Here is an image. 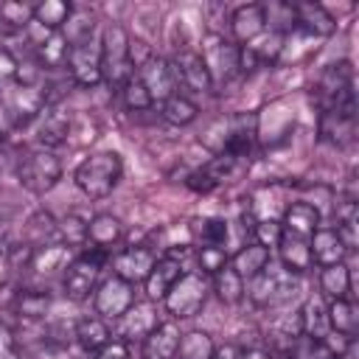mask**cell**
I'll return each instance as SVG.
<instances>
[{"label":"cell","mask_w":359,"mask_h":359,"mask_svg":"<svg viewBox=\"0 0 359 359\" xmlns=\"http://www.w3.org/2000/svg\"><path fill=\"white\" fill-rule=\"evenodd\" d=\"M314 98L320 112L331 109V112H342L356 118V90H353V67L348 59L328 65L317 84H314Z\"/></svg>","instance_id":"obj_1"},{"label":"cell","mask_w":359,"mask_h":359,"mask_svg":"<svg viewBox=\"0 0 359 359\" xmlns=\"http://www.w3.org/2000/svg\"><path fill=\"white\" fill-rule=\"evenodd\" d=\"M14 174L28 194H48L62 180V163L50 149H28L14 157Z\"/></svg>","instance_id":"obj_2"},{"label":"cell","mask_w":359,"mask_h":359,"mask_svg":"<svg viewBox=\"0 0 359 359\" xmlns=\"http://www.w3.org/2000/svg\"><path fill=\"white\" fill-rule=\"evenodd\" d=\"M123 174V165H121V157L115 151H98V154H90L87 160L79 163L73 180L79 185V191L90 199H104L112 194V188L118 185Z\"/></svg>","instance_id":"obj_3"},{"label":"cell","mask_w":359,"mask_h":359,"mask_svg":"<svg viewBox=\"0 0 359 359\" xmlns=\"http://www.w3.org/2000/svg\"><path fill=\"white\" fill-rule=\"evenodd\" d=\"M129 39L132 36L118 22H109L101 34V79L112 87H123V81L135 76L129 62Z\"/></svg>","instance_id":"obj_4"},{"label":"cell","mask_w":359,"mask_h":359,"mask_svg":"<svg viewBox=\"0 0 359 359\" xmlns=\"http://www.w3.org/2000/svg\"><path fill=\"white\" fill-rule=\"evenodd\" d=\"M104 258L107 252L101 250H84L81 255H76L67 269L62 272V289H65V297L81 303L90 297V292H95L98 286V275H101V266H104Z\"/></svg>","instance_id":"obj_5"},{"label":"cell","mask_w":359,"mask_h":359,"mask_svg":"<svg viewBox=\"0 0 359 359\" xmlns=\"http://www.w3.org/2000/svg\"><path fill=\"white\" fill-rule=\"evenodd\" d=\"M297 292L294 278L278 266V264H266V269H261L255 278H250V286H244V294H250V300L255 306H278L283 300H289Z\"/></svg>","instance_id":"obj_6"},{"label":"cell","mask_w":359,"mask_h":359,"mask_svg":"<svg viewBox=\"0 0 359 359\" xmlns=\"http://www.w3.org/2000/svg\"><path fill=\"white\" fill-rule=\"evenodd\" d=\"M208 300V280L202 272H182V278L168 289V294L163 297V306L171 317L185 320L199 314V309Z\"/></svg>","instance_id":"obj_7"},{"label":"cell","mask_w":359,"mask_h":359,"mask_svg":"<svg viewBox=\"0 0 359 359\" xmlns=\"http://www.w3.org/2000/svg\"><path fill=\"white\" fill-rule=\"evenodd\" d=\"M199 56H202V62L210 73L213 87L227 84L238 73V45H233L230 39H224L219 34H210L205 39V50Z\"/></svg>","instance_id":"obj_8"},{"label":"cell","mask_w":359,"mask_h":359,"mask_svg":"<svg viewBox=\"0 0 359 359\" xmlns=\"http://www.w3.org/2000/svg\"><path fill=\"white\" fill-rule=\"evenodd\" d=\"M135 303V286L121 280V278H107L104 283L95 286V297H93V306H95V314L101 320H118L129 311V306Z\"/></svg>","instance_id":"obj_9"},{"label":"cell","mask_w":359,"mask_h":359,"mask_svg":"<svg viewBox=\"0 0 359 359\" xmlns=\"http://www.w3.org/2000/svg\"><path fill=\"white\" fill-rule=\"evenodd\" d=\"M67 73H70L73 84L95 87L101 81V45L95 39H84L79 45H70Z\"/></svg>","instance_id":"obj_10"},{"label":"cell","mask_w":359,"mask_h":359,"mask_svg":"<svg viewBox=\"0 0 359 359\" xmlns=\"http://www.w3.org/2000/svg\"><path fill=\"white\" fill-rule=\"evenodd\" d=\"M154 261H157V252L149 250V247H126V250H121V252H115L109 258L112 275L126 280V283H132V286L146 280V275L151 272Z\"/></svg>","instance_id":"obj_11"},{"label":"cell","mask_w":359,"mask_h":359,"mask_svg":"<svg viewBox=\"0 0 359 359\" xmlns=\"http://www.w3.org/2000/svg\"><path fill=\"white\" fill-rule=\"evenodd\" d=\"M135 76L140 79V84L146 87V93L151 95V101H165L177 90V76H174V67H171L168 59L151 56L143 67H137Z\"/></svg>","instance_id":"obj_12"},{"label":"cell","mask_w":359,"mask_h":359,"mask_svg":"<svg viewBox=\"0 0 359 359\" xmlns=\"http://www.w3.org/2000/svg\"><path fill=\"white\" fill-rule=\"evenodd\" d=\"M70 261H73V247L65 244V241H53V244L36 247V250L31 252L28 272H31L36 280H48V278L65 272Z\"/></svg>","instance_id":"obj_13"},{"label":"cell","mask_w":359,"mask_h":359,"mask_svg":"<svg viewBox=\"0 0 359 359\" xmlns=\"http://www.w3.org/2000/svg\"><path fill=\"white\" fill-rule=\"evenodd\" d=\"M171 67H174V76H177V84L194 90V93H208L213 90V81H210V73L202 62L199 53L194 50H180L174 59H171Z\"/></svg>","instance_id":"obj_14"},{"label":"cell","mask_w":359,"mask_h":359,"mask_svg":"<svg viewBox=\"0 0 359 359\" xmlns=\"http://www.w3.org/2000/svg\"><path fill=\"white\" fill-rule=\"evenodd\" d=\"M118 320H121L118 339H123L126 345H129L132 339H140V342H143V339L160 325L157 309H154L151 303H132L129 311H126L123 317H118Z\"/></svg>","instance_id":"obj_15"},{"label":"cell","mask_w":359,"mask_h":359,"mask_svg":"<svg viewBox=\"0 0 359 359\" xmlns=\"http://www.w3.org/2000/svg\"><path fill=\"white\" fill-rule=\"evenodd\" d=\"M264 31H266V8L264 6L247 3V6L233 8V14H230V34H233V39L238 45L252 42Z\"/></svg>","instance_id":"obj_16"},{"label":"cell","mask_w":359,"mask_h":359,"mask_svg":"<svg viewBox=\"0 0 359 359\" xmlns=\"http://www.w3.org/2000/svg\"><path fill=\"white\" fill-rule=\"evenodd\" d=\"M182 272H185L182 261H177L174 255L165 252L163 258H157L154 266H151V272H149L146 280H143L149 300H163V297L168 294V289L182 278Z\"/></svg>","instance_id":"obj_17"},{"label":"cell","mask_w":359,"mask_h":359,"mask_svg":"<svg viewBox=\"0 0 359 359\" xmlns=\"http://www.w3.org/2000/svg\"><path fill=\"white\" fill-rule=\"evenodd\" d=\"M292 28H300L311 36L334 34L337 22L320 3H292Z\"/></svg>","instance_id":"obj_18"},{"label":"cell","mask_w":359,"mask_h":359,"mask_svg":"<svg viewBox=\"0 0 359 359\" xmlns=\"http://www.w3.org/2000/svg\"><path fill=\"white\" fill-rule=\"evenodd\" d=\"M34 121H36V146L39 149H50L53 151L70 135V118L56 112L53 107H45Z\"/></svg>","instance_id":"obj_19"},{"label":"cell","mask_w":359,"mask_h":359,"mask_svg":"<svg viewBox=\"0 0 359 359\" xmlns=\"http://www.w3.org/2000/svg\"><path fill=\"white\" fill-rule=\"evenodd\" d=\"M123 238V224L118 216L112 213H95L90 222H87V233H84V244L90 250H101L107 252L112 244H118Z\"/></svg>","instance_id":"obj_20"},{"label":"cell","mask_w":359,"mask_h":359,"mask_svg":"<svg viewBox=\"0 0 359 359\" xmlns=\"http://www.w3.org/2000/svg\"><path fill=\"white\" fill-rule=\"evenodd\" d=\"M309 250H311V261H317L320 266L342 264L348 255V247L342 244V238L334 227H317L314 236L309 238Z\"/></svg>","instance_id":"obj_21"},{"label":"cell","mask_w":359,"mask_h":359,"mask_svg":"<svg viewBox=\"0 0 359 359\" xmlns=\"http://www.w3.org/2000/svg\"><path fill=\"white\" fill-rule=\"evenodd\" d=\"M275 250H278L280 266H283L289 275H303V272L311 269V264H314V261H311V250H309V238L283 233Z\"/></svg>","instance_id":"obj_22"},{"label":"cell","mask_w":359,"mask_h":359,"mask_svg":"<svg viewBox=\"0 0 359 359\" xmlns=\"http://www.w3.org/2000/svg\"><path fill=\"white\" fill-rule=\"evenodd\" d=\"M283 233L300 236V238H311L314 230L320 227V210L309 202H292L283 208V219H280Z\"/></svg>","instance_id":"obj_23"},{"label":"cell","mask_w":359,"mask_h":359,"mask_svg":"<svg viewBox=\"0 0 359 359\" xmlns=\"http://www.w3.org/2000/svg\"><path fill=\"white\" fill-rule=\"evenodd\" d=\"M180 328L177 323H160L146 339H143V359H174L180 345Z\"/></svg>","instance_id":"obj_24"},{"label":"cell","mask_w":359,"mask_h":359,"mask_svg":"<svg viewBox=\"0 0 359 359\" xmlns=\"http://www.w3.org/2000/svg\"><path fill=\"white\" fill-rule=\"evenodd\" d=\"M269 261H272V252H269L266 247L255 244V241L241 244V247L230 255V266L238 272V278H241V280L255 278L261 269H266V264H269Z\"/></svg>","instance_id":"obj_25"},{"label":"cell","mask_w":359,"mask_h":359,"mask_svg":"<svg viewBox=\"0 0 359 359\" xmlns=\"http://www.w3.org/2000/svg\"><path fill=\"white\" fill-rule=\"evenodd\" d=\"M320 135L331 146H348L356 135V118L325 109V112H320Z\"/></svg>","instance_id":"obj_26"},{"label":"cell","mask_w":359,"mask_h":359,"mask_svg":"<svg viewBox=\"0 0 359 359\" xmlns=\"http://www.w3.org/2000/svg\"><path fill=\"white\" fill-rule=\"evenodd\" d=\"M34 56L39 62L42 70H59L67 67V56H70V42L62 31H50L45 42H39L34 48Z\"/></svg>","instance_id":"obj_27"},{"label":"cell","mask_w":359,"mask_h":359,"mask_svg":"<svg viewBox=\"0 0 359 359\" xmlns=\"http://www.w3.org/2000/svg\"><path fill=\"white\" fill-rule=\"evenodd\" d=\"M73 339L81 351L93 353V351H98L101 345H107L112 339V331H109L107 320H101V317H81V320H76Z\"/></svg>","instance_id":"obj_28"},{"label":"cell","mask_w":359,"mask_h":359,"mask_svg":"<svg viewBox=\"0 0 359 359\" xmlns=\"http://www.w3.org/2000/svg\"><path fill=\"white\" fill-rule=\"evenodd\" d=\"M300 331L306 339H323L331 331L328 328V311H325L320 297H309L300 306Z\"/></svg>","instance_id":"obj_29"},{"label":"cell","mask_w":359,"mask_h":359,"mask_svg":"<svg viewBox=\"0 0 359 359\" xmlns=\"http://www.w3.org/2000/svg\"><path fill=\"white\" fill-rule=\"evenodd\" d=\"M59 241V224L50 213L45 210H36L28 222H25V244L28 247H45V244H53Z\"/></svg>","instance_id":"obj_30"},{"label":"cell","mask_w":359,"mask_h":359,"mask_svg":"<svg viewBox=\"0 0 359 359\" xmlns=\"http://www.w3.org/2000/svg\"><path fill=\"white\" fill-rule=\"evenodd\" d=\"M34 6L36 3H20V0L0 3V34L25 31L34 22Z\"/></svg>","instance_id":"obj_31"},{"label":"cell","mask_w":359,"mask_h":359,"mask_svg":"<svg viewBox=\"0 0 359 359\" xmlns=\"http://www.w3.org/2000/svg\"><path fill=\"white\" fill-rule=\"evenodd\" d=\"M70 14H73V6L65 0H42L34 6V22L48 31H62Z\"/></svg>","instance_id":"obj_32"},{"label":"cell","mask_w":359,"mask_h":359,"mask_svg":"<svg viewBox=\"0 0 359 359\" xmlns=\"http://www.w3.org/2000/svg\"><path fill=\"white\" fill-rule=\"evenodd\" d=\"M50 309V294L45 289H20L14 297V311L22 320H42Z\"/></svg>","instance_id":"obj_33"},{"label":"cell","mask_w":359,"mask_h":359,"mask_svg":"<svg viewBox=\"0 0 359 359\" xmlns=\"http://www.w3.org/2000/svg\"><path fill=\"white\" fill-rule=\"evenodd\" d=\"M325 311H328V328H331V331H339V334H345V337L353 339L356 325H359L356 306H353L348 297H342V300H331V306H325Z\"/></svg>","instance_id":"obj_34"},{"label":"cell","mask_w":359,"mask_h":359,"mask_svg":"<svg viewBox=\"0 0 359 359\" xmlns=\"http://www.w3.org/2000/svg\"><path fill=\"white\" fill-rule=\"evenodd\" d=\"M320 289L323 294H328L331 300H342L348 297L351 292V269L342 264H331V266H323L320 272Z\"/></svg>","instance_id":"obj_35"},{"label":"cell","mask_w":359,"mask_h":359,"mask_svg":"<svg viewBox=\"0 0 359 359\" xmlns=\"http://www.w3.org/2000/svg\"><path fill=\"white\" fill-rule=\"evenodd\" d=\"M213 351L216 345L208 331H188L180 337L174 359H213Z\"/></svg>","instance_id":"obj_36"},{"label":"cell","mask_w":359,"mask_h":359,"mask_svg":"<svg viewBox=\"0 0 359 359\" xmlns=\"http://www.w3.org/2000/svg\"><path fill=\"white\" fill-rule=\"evenodd\" d=\"M213 292L219 294V300H222V303L236 306V303H241V300H244V280H241V278H238V272L227 264L224 269H219V272L213 275Z\"/></svg>","instance_id":"obj_37"},{"label":"cell","mask_w":359,"mask_h":359,"mask_svg":"<svg viewBox=\"0 0 359 359\" xmlns=\"http://www.w3.org/2000/svg\"><path fill=\"white\" fill-rule=\"evenodd\" d=\"M196 115H199V107L180 93H174L171 98L163 101V118L174 126H188L191 121H196Z\"/></svg>","instance_id":"obj_38"},{"label":"cell","mask_w":359,"mask_h":359,"mask_svg":"<svg viewBox=\"0 0 359 359\" xmlns=\"http://www.w3.org/2000/svg\"><path fill=\"white\" fill-rule=\"evenodd\" d=\"M191 230H194V236H196L199 247H202V244L224 247V244H227V236H230V230H227V222H224V219H196Z\"/></svg>","instance_id":"obj_39"},{"label":"cell","mask_w":359,"mask_h":359,"mask_svg":"<svg viewBox=\"0 0 359 359\" xmlns=\"http://www.w3.org/2000/svg\"><path fill=\"white\" fill-rule=\"evenodd\" d=\"M230 264L227 247H213V244H202L196 247V269L202 275H216L219 269H224Z\"/></svg>","instance_id":"obj_40"},{"label":"cell","mask_w":359,"mask_h":359,"mask_svg":"<svg viewBox=\"0 0 359 359\" xmlns=\"http://www.w3.org/2000/svg\"><path fill=\"white\" fill-rule=\"evenodd\" d=\"M121 95H123V104H126L129 109H135V112H143V109H149V107L154 104V101H151V95L146 93V87L140 84V79H137V76H132V79H126V81H123Z\"/></svg>","instance_id":"obj_41"},{"label":"cell","mask_w":359,"mask_h":359,"mask_svg":"<svg viewBox=\"0 0 359 359\" xmlns=\"http://www.w3.org/2000/svg\"><path fill=\"white\" fill-rule=\"evenodd\" d=\"M252 241L255 244H261V247H266L269 252L278 247V241H280V236H283V227H280V222L278 219H258L255 224H252Z\"/></svg>","instance_id":"obj_42"},{"label":"cell","mask_w":359,"mask_h":359,"mask_svg":"<svg viewBox=\"0 0 359 359\" xmlns=\"http://www.w3.org/2000/svg\"><path fill=\"white\" fill-rule=\"evenodd\" d=\"M0 359H22L20 345H17V334L6 323H0Z\"/></svg>","instance_id":"obj_43"},{"label":"cell","mask_w":359,"mask_h":359,"mask_svg":"<svg viewBox=\"0 0 359 359\" xmlns=\"http://www.w3.org/2000/svg\"><path fill=\"white\" fill-rule=\"evenodd\" d=\"M90 359H129V345L123 339H109L107 345L93 351Z\"/></svg>","instance_id":"obj_44"},{"label":"cell","mask_w":359,"mask_h":359,"mask_svg":"<svg viewBox=\"0 0 359 359\" xmlns=\"http://www.w3.org/2000/svg\"><path fill=\"white\" fill-rule=\"evenodd\" d=\"M294 353V351H292ZM297 359H339L334 351H328L320 339H306L303 342V348H300V353H294Z\"/></svg>","instance_id":"obj_45"},{"label":"cell","mask_w":359,"mask_h":359,"mask_svg":"<svg viewBox=\"0 0 359 359\" xmlns=\"http://www.w3.org/2000/svg\"><path fill=\"white\" fill-rule=\"evenodd\" d=\"M185 182H188V188H191V191H196V194H210L213 188H219V185H216V180H213V177H210L205 168L191 171Z\"/></svg>","instance_id":"obj_46"},{"label":"cell","mask_w":359,"mask_h":359,"mask_svg":"<svg viewBox=\"0 0 359 359\" xmlns=\"http://www.w3.org/2000/svg\"><path fill=\"white\" fill-rule=\"evenodd\" d=\"M151 48L143 42V39H129V62H132V70L143 67L149 59H151Z\"/></svg>","instance_id":"obj_47"},{"label":"cell","mask_w":359,"mask_h":359,"mask_svg":"<svg viewBox=\"0 0 359 359\" xmlns=\"http://www.w3.org/2000/svg\"><path fill=\"white\" fill-rule=\"evenodd\" d=\"M320 342H323L328 351H334L339 359H342V356L348 353V348H351V337H345V334H339V331H328Z\"/></svg>","instance_id":"obj_48"},{"label":"cell","mask_w":359,"mask_h":359,"mask_svg":"<svg viewBox=\"0 0 359 359\" xmlns=\"http://www.w3.org/2000/svg\"><path fill=\"white\" fill-rule=\"evenodd\" d=\"M11 129H17V118H14L8 104H0V146H3V140H6V135Z\"/></svg>","instance_id":"obj_49"},{"label":"cell","mask_w":359,"mask_h":359,"mask_svg":"<svg viewBox=\"0 0 359 359\" xmlns=\"http://www.w3.org/2000/svg\"><path fill=\"white\" fill-rule=\"evenodd\" d=\"M213 359H241V348L238 345H222L213 351Z\"/></svg>","instance_id":"obj_50"},{"label":"cell","mask_w":359,"mask_h":359,"mask_svg":"<svg viewBox=\"0 0 359 359\" xmlns=\"http://www.w3.org/2000/svg\"><path fill=\"white\" fill-rule=\"evenodd\" d=\"M241 359H272V353L264 348H247V351H241Z\"/></svg>","instance_id":"obj_51"},{"label":"cell","mask_w":359,"mask_h":359,"mask_svg":"<svg viewBox=\"0 0 359 359\" xmlns=\"http://www.w3.org/2000/svg\"><path fill=\"white\" fill-rule=\"evenodd\" d=\"M272 359H297V356H294V353H289V351H283V353H278V356L272 353Z\"/></svg>","instance_id":"obj_52"}]
</instances>
